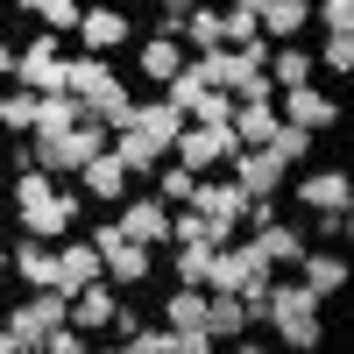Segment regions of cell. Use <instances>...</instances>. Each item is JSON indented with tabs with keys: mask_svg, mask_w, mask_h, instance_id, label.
Segmentation results:
<instances>
[{
	"mask_svg": "<svg viewBox=\"0 0 354 354\" xmlns=\"http://www.w3.org/2000/svg\"><path fill=\"white\" fill-rule=\"evenodd\" d=\"M15 220L28 241H64L78 227V192H64L50 170H15Z\"/></svg>",
	"mask_w": 354,
	"mask_h": 354,
	"instance_id": "cell-1",
	"label": "cell"
},
{
	"mask_svg": "<svg viewBox=\"0 0 354 354\" xmlns=\"http://www.w3.org/2000/svg\"><path fill=\"white\" fill-rule=\"evenodd\" d=\"M270 277H277V270L255 255V241H220V248H213V262H205V290H227V298H241L255 326H262V298H270Z\"/></svg>",
	"mask_w": 354,
	"mask_h": 354,
	"instance_id": "cell-2",
	"label": "cell"
},
{
	"mask_svg": "<svg viewBox=\"0 0 354 354\" xmlns=\"http://www.w3.org/2000/svg\"><path fill=\"white\" fill-rule=\"evenodd\" d=\"M100 149H106V128L100 121H78L64 135H28V156H36V170H50V177H78Z\"/></svg>",
	"mask_w": 354,
	"mask_h": 354,
	"instance_id": "cell-3",
	"label": "cell"
},
{
	"mask_svg": "<svg viewBox=\"0 0 354 354\" xmlns=\"http://www.w3.org/2000/svg\"><path fill=\"white\" fill-rule=\"evenodd\" d=\"M85 241L100 248V270H106V283H121V290H142L156 277V248H142V241H128L121 227L113 220H100L93 234H85Z\"/></svg>",
	"mask_w": 354,
	"mask_h": 354,
	"instance_id": "cell-4",
	"label": "cell"
},
{
	"mask_svg": "<svg viewBox=\"0 0 354 354\" xmlns=\"http://www.w3.org/2000/svg\"><path fill=\"white\" fill-rule=\"evenodd\" d=\"M248 192L234 185V177H198V192H192V213L213 227V241H234V234L248 227Z\"/></svg>",
	"mask_w": 354,
	"mask_h": 354,
	"instance_id": "cell-5",
	"label": "cell"
},
{
	"mask_svg": "<svg viewBox=\"0 0 354 354\" xmlns=\"http://www.w3.org/2000/svg\"><path fill=\"white\" fill-rule=\"evenodd\" d=\"M0 326L15 333V347H21V354H43V340H50L57 326H71V298H64V290H36V298L15 305Z\"/></svg>",
	"mask_w": 354,
	"mask_h": 354,
	"instance_id": "cell-6",
	"label": "cell"
},
{
	"mask_svg": "<svg viewBox=\"0 0 354 354\" xmlns=\"http://www.w3.org/2000/svg\"><path fill=\"white\" fill-rule=\"evenodd\" d=\"M15 85H21V93H64V43H57L50 36V28H43V36L36 43H21L15 50Z\"/></svg>",
	"mask_w": 354,
	"mask_h": 354,
	"instance_id": "cell-7",
	"label": "cell"
},
{
	"mask_svg": "<svg viewBox=\"0 0 354 354\" xmlns=\"http://www.w3.org/2000/svg\"><path fill=\"white\" fill-rule=\"evenodd\" d=\"M170 156L205 177V170H227L234 156H241V142H234V128H198V121H185V135L170 142Z\"/></svg>",
	"mask_w": 354,
	"mask_h": 354,
	"instance_id": "cell-8",
	"label": "cell"
},
{
	"mask_svg": "<svg viewBox=\"0 0 354 354\" xmlns=\"http://www.w3.org/2000/svg\"><path fill=\"white\" fill-rule=\"evenodd\" d=\"M277 121L305 128V135H326V128H340V121H347V113H340V100H333V93H319V85H290V93H277Z\"/></svg>",
	"mask_w": 354,
	"mask_h": 354,
	"instance_id": "cell-9",
	"label": "cell"
},
{
	"mask_svg": "<svg viewBox=\"0 0 354 354\" xmlns=\"http://www.w3.org/2000/svg\"><path fill=\"white\" fill-rule=\"evenodd\" d=\"M113 227H121L128 241H142V248H163V241H170V205H163V198H121Z\"/></svg>",
	"mask_w": 354,
	"mask_h": 354,
	"instance_id": "cell-10",
	"label": "cell"
},
{
	"mask_svg": "<svg viewBox=\"0 0 354 354\" xmlns=\"http://www.w3.org/2000/svg\"><path fill=\"white\" fill-rule=\"evenodd\" d=\"M298 205H312V213H354V177H347L340 163L298 177Z\"/></svg>",
	"mask_w": 354,
	"mask_h": 354,
	"instance_id": "cell-11",
	"label": "cell"
},
{
	"mask_svg": "<svg viewBox=\"0 0 354 354\" xmlns=\"http://www.w3.org/2000/svg\"><path fill=\"white\" fill-rule=\"evenodd\" d=\"M106 270H100V248L93 241H57V277H50V290H64V298H78L85 283H100Z\"/></svg>",
	"mask_w": 354,
	"mask_h": 354,
	"instance_id": "cell-12",
	"label": "cell"
},
{
	"mask_svg": "<svg viewBox=\"0 0 354 354\" xmlns=\"http://www.w3.org/2000/svg\"><path fill=\"white\" fill-rule=\"evenodd\" d=\"M248 241H255V255L270 262V270H298L305 262V227H290V220H262Z\"/></svg>",
	"mask_w": 354,
	"mask_h": 354,
	"instance_id": "cell-13",
	"label": "cell"
},
{
	"mask_svg": "<svg viewBox=\"0 0 354 354\" xmlns=\"http://www.w3.org/2000/svg\"><path fill=\"white\" fill-rule=\"evenodd\" d=\"M128 43V15L121 8H85V21H78V50L85 57H113Z\"/></svg>",
	"mask_w": 354,
	"mask_h": 354,
	"instance_id": "cell-14",
	"label": "cell"
},
{
	"mask_svg": "<svg viewBox=\"0 0 354 354\" xmlns=\"http://www.w3.org/2000/svg\"><path fill=\"white\" fill-rule=\"evenodd\" d=\"M113 78H121V71H113V57H85V50H64V93H71L78 106L93 100V93H106Z\"/></svg>",
	"mask_w": 354,
	"mask_h": 354,
	"instance_id": "cell-15",
	"label": "cell"
},
{
	"mask_svg": "<svg viewBox=\"0 0 354 354\" xmlns=\"http://www.w3.org/2000/svg\"><path fill=\"white\" fill-rule=\"evenodd\" d=\"M227 177H234V185H241L248 198H277V185H283V163H277L270 149H241V156L227 163Z\"/></svg>",
	"mask_w": 354,
	"mask_h": 354,
	"instance_id": "cell-16",
	"label": "cell"
},
{
	"mask_svg": "<svg viewBox=\"0 0 354 354\" xmlns=\"http://www.w3.org/2000/svg\"><path fill=\"white\" fill-rule=\"evenodd\" d=\"M298 283L312 290L319 305H326L333 290H347V255H340V248H305V262H298Z\"/></svg>",
	"mask_w": 354,
	"mask_h": 354,
	"instance_id": "cell-17",
	"label": "cell"
},
{
	"mask_svg": "<svg viewBox=\"0 0 354 354\" xmlns=\"http://www.w3.org/2000/svg\"><path fill=\"white\" fill-rule=\"evenodd\" d=\"M8 270H15L28 290H50V277H57V241H28V234H21V241L8 248Z\"/></svg>",
	"mask_w": 354,
	"mask_h": 354,
	"instance_id": "cell-18",
	"label": "cell"
},
{
	"mask_svg": "<svg viewBox=\"0 0 354 354\" xmlns=\"http://www.w3.org/2000/svg\"><path fill=\"white\" fill-rule=\"evenodd\" d=\"M106 149H113V163H121L128 177H156V170H163V149H156L149 135H135V128H113Z\"/></svg>",
	"mask_w": 354,
	"mask_h": 354,
	"instance_id": "cell-19",
	"label": "cell"
},
{
	"mask_svg": "<svg viewBox=\"0 0 354 354\" xmlns=\"http://www.w3.org/2000/svg\"><path fill=\"white\" fill-rule=\"evenodd\" d=\"M78 192H85V198H100V205H121V198H128V170L113 163V149H100L93 163L78 170Z\"/></svg>",
	"mask_w": 354,
	"mask_h": 354,
	"instance_id": "cell-20",
	"label": "cell"
},
{
	"mask_svg": "<svg viewBox=\"0 0 354 354\" xmlns=\"http://www.w3.org/2000/svg\"><path fill=\"white\" fill-rule=\"evenodd\" d=\"M128 128H135V135H149L156 149L170 156V142L185 135V113H177V106H170V100L156 93V100H142V106H135V121H128Z\"/></svg>",
	"mask_w": 354,
	"mask_h": 354,
	"instance_id": "cell-21",
	"label": "cell"
},
{
	"mask_svg": "<svg viewBox=\"0 0 354 354\" xmlns=\"http://www.w3.org/2000/svg\"><path fill=\"white\" fill-rule=\"evenodd\" d=\"M277 135V100H234V142L241 149H270Z\"/></svg>",
	"mask_w": 354,
	"mask_h": 354,
	"instance_id": "cell-22",
	"label": "cell"
},
{
	"mask_svg": "<svg viewBox=\"0 0 354 354\" xmlns=\"http://www.w3.org/2000/svg\"><path fill=\"white\" fill-rule=\"evenodd\" d=\"M248 326H255V319H248V305H241V298H227V290H205V333H213V347L241 340Z\"/></svg>",
	"mask_w": 354,
	"mask_h": 354,
	"instance_id": "cell-23",
	"label": "cell"
},
{
	"mask_svg": "<svg viewBox=\"0 0 354 354\" xmlns=\"http://www.w3.org/2000/svg\"><path fill=\"white\" fill-rule=\"evenodd\" d=\"M262 78H270V93L312 85V50H298V43H270V64H262Z\"/></svg>",
	"mask_w": 354,
	"mask_h": 354,
	"instance_id": "cell-24",
	"label": "cell"
},
{
	"mask_svg": "<svg viewBox=\"0 0 354 354\" xmlns=\"http://www.w3.org/2000/svg\"><path fill=\"white\" fill-rule=\"evenodd\" d=\"M312 21V0H270V8L255 15V28H262V43H298V28Z\"/></svg>",
	"mask_w": 354,
	"mask_h": 354,
	"instance_id": "cell-25",
	"label": "cell"
},
{
	"mask_svg": "<svg viewBox=\"0 0 354 354\" xmlns=\"http://www.w3.org/2000/svg\"><path fill=\"white\" fill-rule=\"evenodd\" d=\"M113 305H121V298L106 290V277L85 283L78 298H71V326H78V333H106V326H113Z\"/></svg>",
	"mask_w": 354,
	"mask_h": 354,
	"instance_id": "cell-26",
	"label": "cell"
},
{
	"mask_svg": "<svg viewBox=\"0 0 354 354\" xmlns=\"http://www.w3.org/2000/svg\"><path fill=\"white\" fill-rule=\"evenodd\" d=\"M270 326H277V340L290 354H319V347H326V319H319V312H277Z\"/></svg>",
	"mask_w": 354,
	"mask_h": 354,
	"instance_id": "cell-27",
	"label": "cell"
},
{
	"mask_svg": "<svg viewBox=\"0 0 354 354\" xmlns=\"http://www.w3.org/2000/svg\"><path fill=\"white\" fill-rule=\"evenodd\" d=\"M177 71H185V43H170V36H149V43H142V78H149L156 93H163Z\"/></svg>",
	"mask_w": 354,
	"mask_h": 354,
	"instance_id": "cell-28",
	"label": "cell"
},
{
	"mask_svg": "<svg viewBox=\"0 0 354 354\" xmlns=\"http://www.w3.org/2000/svg\"><path fill=\"white\" fill-rule=\"evenodd\" d=\"M205 262H213V241H170V277H177V290H205Z\"/></svg>",
	"mask_w": 354,
	"mask_h": 354,
	"instance_id": "cell-29",
	"label": "cell"
},
{
	"mask_svg": "<svg viewBox=\"0 0 354 354\" xmlns=\"http://www.w3.org/2000/svg\"><path fill=\"white\" fill-rule=\"evenodd\" d=\"M85 121V106L71 100V93H43L36 100V128H28V135H64V128H78Z\"/></svg>",
	"mask_w": 354,
	"mask_h": 354,
	"instance_id": "cell-30",
	"label": "cell"
},
{
	"mask_svg": "<svg viewBox=\"0 0 354 354\" xmlns=\"http://www.w3.org/2000/svg\"><path fill=\"white\" fill-rule=\"evenodd\" d=\"M163 326L205 333V290H170V298H163Z\"/></svg>",
	"mask_w": 354,
	"mask_h": 354,
	"instance_id": "cell-31",
	"label": "cell"
},
{
	"mask_svg": "<svg viewBox=\"0 0 354 354\" xmlns=\"http://www.w3.org/2000/svg\"><path fill=\"white\" fill-rule=\"evenodd\" d=\"M192 192H198V170H185V163H163V170H156V198L170 205V213H177V205H192Z\"/></svg>",
	"mask_w": 354,
	"mask_h": 354,
	"instance_id": "cell-32",
	"label": "cell"
},
{
	"mask_svg": "<svg viewBox=\"0 0 354 354\" xmlns=\"http://www.w3.org/2000/svg\"><path fill=\"white\" fill-rule=\"evenodd\" d=\"M28 128H36V93H21V85L0 93V135H28Z\"/></svg>",
	"mask_w": 354,
	"mask_h": 354,
	"instance_id": "cell-33",
	"label": "cell"
},
{
	"mask_svg": "<svg viewBox=\"0 0 354 354\" xmlns=\"http://www.w3.org/2000/svg\"><path fill=\"white\" fill-rule=\"evenodd\" d=\"M28 15H36L50 36H78V21H85V8H78V0H36Z\"/></svg>",
	"mask_w": 354,
	"mask_h": 354,
	"instance_id": "cell-34",
	"label": "cell"
},
{
	"mask_svg": "<svg viewBox=\"0 0 354 354\" xmlns=\"http://www.w3.org/2000/svg\"><path fill=\"white\" fill-rule=\"evenodd\" d=\"M177 36L192 43V57H198V50H220V8H192V15H185V28H177Z\"/></svg>",
	"mask_w": 354,
	"mask_h": 354,
	"instance_id": "cell-35",
	"label": "cell"
},
{
	"mask_svg": "<svg viewBox=\"0 0 354 354\" xmlns=\"http://www.w3.org/2000/svg\"><path fill=\"white\" fill-rule=\"evenodd\" d=\"M270 156H277L283 170H298V163L312 156V135H305V128H290V121H277V135H270Z\"/></svg>",
	"mask_w": 354,
	"mask_h": 354,
	"instance_id": "cell-36",
	"label": "cell"
},
{
	"mask_svg": "<svg viewBox=\"0 0 354 354\" xmlns=\"http://www.w3.org/2000/svg\"><path fill=\"white\" fill-rule=\"evenodd\" d=\"M192 121H198V128H234V100L205 85V93H198V106H192Z\"/></svg>",
	"mask_w": 354,
	"mask_h": 354,
	"instance_id": "cell-37",
	"label": "cell"
},
{
	"mask_svg": "<svg viewBox=\"0 0 354 354\" xmlns=\"http://www.w3.org/2000/svg\"><path fill=\"white\" fill-rule=\"evenodd\" d=\"M255 36H262V28H255L248 8H220V43H227V50H241V43H255Z\"/></svg>",
	"mask_w": 354,
	"mask_h": 354,
	"instance_id": "cell-38",
	"label": "cell"
},
{
	"mask_svg": "<svg viewBox=\"0 0 354 354\" xmlns=\"http://www.w3.org/2000/svg\"><path fill=\"white\" fill-rule=\"evenodd\" d=\"M312 71H333V78H347V71H354V36H326V50L312 57Z\"/></svg>",
	"mask_w": 354,
	"mask_h": 354,
	"instance_id": "cell-39",
	"label": "cell"
},
{
	"mask_svg": "<svg viewBox=\"0 0 354 354\" xmlns=\"http://www.w3.org/2000/svg\"><path fill=\"white\" fill-rule=\"evenodd\" d=\"M312 21H326V36H354V0H312Z\"/></svg>",
	"mask_w": 354,
	"mask_h": 354,
	"instance_id": "cell-40",
	"label": "cell"
},
{
	"mask_svg": "<svg viewBox=\"0 0 354 354\" xmlns=\"http://www.w3.org/2000/svg\"><path fill=\"white\" fill-rule=\"evenodd\" d=\"M163 333V354H220L213 333H177V326H156Z\"/></svg>",
	"mask_w": 354,
	"mask_h": 354,
	"instance_id": "cell-41",
	"label": "cell"
},
{
	"mask_svg": "<svg viewBox=\"0 0 354 354\" xmlns=\"http://www.w3.org/2000/svg\"><path fill=\"white\" fill-rule=\"evenodd\" d=\"M43 354H93V333H78V326H57L43 340Z\"/></svg>",
	"mask_w": 354,
	"mask_h": 354,
	"instance_id": "cell-42",
	"label": "cell"
},
{
	"mask_svg": "<svg viewBox=\"0 0 354 354\" xmlns=\"http://www.w3.org/2000/svg\"><path fill=\"white\" fill-rule=\"evenodd\" d=\"M319 234H326V241L340 248V241H347V234H354V213H319Z\"/></svg>",
	"mask_w": 354,
	"mask_h": 354,
	"instance_id": "cell-43",
	"label": "cell"
},
{
	"mask_svg": "<svg viewBox=\"0 0 354 354\" xmlns=\"http://www.w3.org/2000/svg\"><path fill=\"white\" fill-rule=\"evenodd\" d=\"M113 333H121V340L142 333V312H135V305H113Z\"/></svg>",
	"mask_w": 354,
	"mask_h": 354,
	"instance_id": "cell-44",
	"label": "cell"
},
{
	"mask_svg": "<svg viewBox=\"0 0 354 354\" xmlns=\"http://www.w3.org/2000/svg\"><path fill=\"white\" fill-rule=\"evenodd\" d=\"M227 354H270V340H255V333H241V340H227Z\"/></svg>",
	"mask_w": 354,
	"mask_h": 354,
	"instance_id": "cell-45",
	"label": "cell"
},
{
	"mask_svg": "<svg viewBox=\"0 0 354 354\" xmlns=\"http://www.w3.org/2000/svg\"><path fill=\"white\" fill-rule=\"evenodd\" d=\"M0 78H15V43L0 36Z\"/></svg>",
	"mask_w": 354,
	"mask_h": 354,
	"instance_id": "cell-46",
	"label": "cell"
},
{
	"mask_svg": "<svg viewBox=\"0 0 354 354\" xmlns=\"http://www.w3.org/2000/svg\"><path fill=\"white\" fill-rule=\"evenodd\" d=\"M227 8H248V15H262V8H270V0H227Z\"/></svg>",
	"mask_w": 354,
	"mask_h": 354,
	"instance_id": "cell-47",
	"label": "cell"
},
{
	"mask_svg": "<svg viewBox=\"0 0 354 354\" xmlns=\"http://www.w3.org/2000/svg\"><path fill=\"white\" fill-rule=\"evenodd\" d=\"M0 354H21V347H15V333H8V326H0Z\"/></svg>",
	"mask_w": 354,
	"mask_h": 354,
	"instance_id": "cell-48",
	"label": "cell"
},
{
	"mask_svg": "<svg viewBox=\"0 0 354 354\" xmlns=\"http://www.w3.org/2000/svg\"><path fill=\"white\" fill-rule=\"evenodd\" d=\"M8 8H21V15H28V8H36V0H8Z\"/></svg>",
	"mask_w": 354,
	"mask_h": 354,
	"instance_id": "cell-49",
	"label": "cell"
},
{
	"mask_svg": "<svg viewBox=\"0 0 354 354\" xmlns=\"http://www.w3.org/2000/svg\"><path fill=\"white\" fill-rule=\"evenodd\" d=\"M0 270H8V241H0Z\"/></svg>",
	"mask_w": 354,
	"mask_h": 354,
	"instance_id": "cell-50",
	"label": "cell"
},
{
	"mask_svg": "<svg viewBox=\"0 0 354 354\" xmlns=\"http://www.w3.org/2000/svg\"><path fill=\"white\" fill-rule=\"evenodd\" d=\"M0 15H8V0H0Z\"/></svg>",
	"mask_w": 354,
	"mask_h": 354,
	"instance_id": "cell-51",
	"label": "cell"
}]
</instances>
